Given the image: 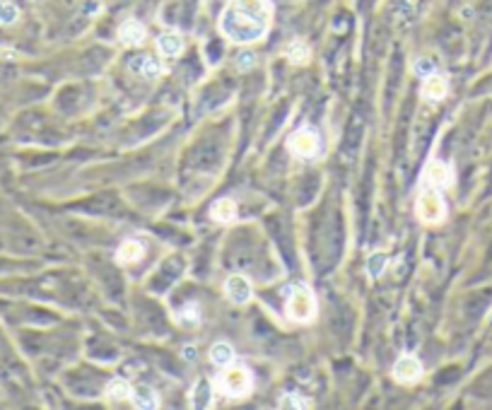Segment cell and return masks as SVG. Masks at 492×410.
<instances>
[{
	"label": "cell",
	"instance_id": "5b68a950",
	"mask_svg": "<svg viewBox=\"0 0 492 410\" xmlns=\"http://www.w3.org/2000/svg\"><path fill=\"white\" fill-rule=\"evenodd\" d=\"M287 148L294 157L312 160V157H317L321 150V138L314 133V130H294L287 140Z\"/></svg>",
	"mask_w": 492,
	"mask_h": 410
},
{
	"label": "cell",
	"instance_id": "5bb4252c",
	"mask_svg": "<svg viewBox=\"0 0 492 410\" xmlns=\"http://www.w3.org/2000/svg\"><path fill=\"white\" fill-rule=\"evenodd\" d=\"M145 249L140 242H135V239H128V242H123L121 246H118L116 251V261L118 263H133L138 261V258H143Z\"/></svg>",
	"mask_w": 492,
	"mask_h": 410
},
{
	"label": "cell",
	"instance_id": "2e32d148",
	"mask_svg": "<svg viewBox=\"0 0 492 410\" xmlns=\"http://www.w3.org/2000/svg\"><path fill=\"white\" fill-rule=\"evenodd\" d=\"M130 401H133L135 408H157L160 403H157V394L150 386H138L133 389V396H130Z\"/></svg>",
	"mask_w": 492,
	"mask_h": 410
},
{
	"label": "cell",
	"instance_id": "3957f363",
	"mask_svg": "<svg viewBox=\"0 0 492 410\" xmlns=\"http://www.w3.org/2000/svg\"><path fill=\"white\" fill-rule=\"evenodd\" d=\"M287 317L292 321H299V324L317 317V297H314L312 287L304 285V282L292 287V294H289L287 302Z\"/></svg>",
	"mask_w": 492,
	"mask_h": 410
},
{
	"label": "cell",
	"instance_id": "8fae6325",
	"mask_svg": "<svg viewBox=\"0 0 492 410\" xmlns=\"http://www.w3.org/2000/svg\"><path fill=\"white\" fill-rule=\"evenodd\" d=\"M118 39H121L125 46H138V43L145 41V27L138 20H125L118 29Z\"/></svg>",
	"mask_w": 492,
	"mask_h": 410
},
{
	"label": "cell",
	"instance_id": "ba28073f",
	"mask_svg": "<svg viewBox=\"0 0 492 410\" xmlns=\"http://www.w3.org/2000/svg\"><path fill=\"white\" fill-rule=\"evenodd\" d=\"M427 181H430L434 188L451 186L453 184V169L446 162L434 160V162L427 164Z\"/></svg>",
	"mask_w": 492,
	"mask_h": 410
},
{
	"label": "cell",
	"instance_id": "8992f818",
	"mask_svg": "<svg viewBox=\"0 0 492 410\" xmlns=\"http://www.w3.org/2000/svg\"><path fill=\"white\" fill-rule=\"evenodd\" d=\"M225 292L235 304H246L251 299V282L244 275H230L225 282Z\"/></svg>",
	"mask_w": 492,
	"mask_h": 410
},
{
	"label": "cell",
	"instance_id": "30bf717a",
	"mask_svg": "<svg viewBox=\"0 0 492 410\" xmlns=\"http://www.w3.org/2000/svg\"><path fill=\"white\" fill-rule=\"evenodd\" d=\"M157 48L167 58H176V56L184 51V39L176 31H164V34H160V39H157Z\"/></svg>",
	"mask_w": 492,
	"mask_h": 410
},
{
	"label": "cell",
	"instance_id": "52a82bcc",
	"mask_svg": "<svg viewBox=\"0 0 492 410\" xmlns=\"http://www.w3.org/2000/svg\"><path fill=\"white\" fill-rule=\"evenodd\" d=\"M446 94H449V82H446L444 75H439V73L427 75L425 85H422V97H425L427 102H441Z\"/></svg>",
	"mask_w": 492,
	"mask_h": 410
},
{
	"label": "cell",
	"instance_id": "7c38bea8",
	"mask_svg": "<svg viewBox=\"0 0 492 410\" xmlns=\"http://www.w3.org/2000/svg\"><path fill=\"white\" fill-rule=\"evenodd\" d=\"M210 217L215 220V222H222V225L232 222V220L237 217V203L232 198H220V200H215V203H212V207H210Z\"/></svg>",
	"mask_w": 492,
	"mask_h": 410
},
{
	"label": "cell",
	"instance_id": "277c9868",
	"mask_svg": "<svg viewBox=\"0 0 492 410\" xmlns=\"http://www.w3.org/2000/svg\"><path fill=\"white\" fill-rule=\"evenodd\" d=\"M415 210H418V217L427 225H437L446 217L444 198L439 195L437 188H425V191L420 193L418 207H415Z\"/></svg>",
	"mask_w": 492,
	"mask_h": 410
},
{
	"label": "cell",
	"instance_id": "7a4b0ae2",
	"mask_svg": "<svg viewBox=\"0 0 492 410\" xmlns=\"http://www.w3.org/2000/svg\"><path fill=\"white\" fill-rule=\"evenodd\" d=\"M217 389L222 391L225 396H232V399H242L251 391V371L239 367V364H227L222 367V371L217 374Z\"/></svg>",
	"mask_w": 492,
	"mask_h": 410
},
{
	"label": "cell",
	"instance_id": "4fadbf2b",
	"mask_svg": "<svg viewBox=\"0 0 492 410\" xmlns=\"http://www.w3.org/2000/svg\"><path fill=\"white\" fill-rule=\"evenodd\" d=\"M130 68L135 73H140L143 78H157L162 73V63L153 58V56H138V58L130 61Z\"/></svg>",
	"mask_w": 492,
	"mask_h": 410
},
{
	"label": "cell",
	"instance_id": "9c48e42d",
	"mask_svg": "<svg viewBox=\"0 0 492 410\" xmlns=\"http://www.w3.org/2000/svg\"><path fill=\"white\" fill-rule=\"evenodd\" d=\"M394 376L399 381H403V384H413V381H418L422 376V367H420V362L413 355H406V357H401L399 362H396Z\"/></svg>",
	"mask_w": 492,
	"mask_h": 410
},
{
	"label": "cell",
	"instance_id": "44dd1931",
	"mask_svg": "<svg viewBox=\"0 0 492 410\" xmlns=\"http://www.w3.org/2000/svg\"><path fill=\"white\" fill-rule=\"evenodd\" d=\"M17 20V8L10 3H0V22H15Z\"/></svg>",
	"mask_w": 492,
	"mask_h": 410
},
{
	"label": "cell",
	"instance_id": "ac0fdd59",
	"mask_svg": "<svg viewBox=\"0 0 492 410\" xmlns=\"http://www.w3.org/2000/svg\"><path fill=\"white\" fill-rule=\"evenodd\" d=\"M191 403H193V408L210 406V386H207V381L200 379L198 384H195L193 391H191Z\"/></svg>",
	"mask_w": 492,
	"mask_h": 410
},
{
	"label": "cell",
	"instance_id": "ffe728a7",
	"mask_svg": "<svg viewBox=\"0 0 492 410\" xmlns=\"http://www.w3.org/2000/svg\"><path fill=\"white\" fill-rule=\"evenodd\" d=\"M280 408H309V403L299 394H285L280 399Z\"/></svg>",
	"mask_w": 492,
	"mask_h": 410
},
{
	"label": "cell",
	"instance_id": "9a60e30c",
	"mask_svg": "<svg viewBox=\"0 0 492 410\" xmlns=\"http://www.w3.org/2000/svg\"><path fill=\"white\" fill-rule=\"evenodd\" d=\"M210 359L217 367H227V364L235 362V350H232L230 343H215L210 348Z\"/></svg>",
	"mask_w": 492,
	"mask_h": 410
},
{
	"label": "cell",
	"instance_id": "d6986e66",
	"mask_svg": "<svg viewBox=\"0 0 492 410\" xmlns=\"http://www.w3.org/2000/svg\"><path fill=\"white\" fill-rule=\"evenodd\" d=\"M287 58L292 63H297V66H302V63L309 61V48L302 41H294L292 46L287 48Z\"/></svg>",
	"mask_w": 492,
	"mask_h": 410
},
{
	"label": "cell",
	"instance_id": "6da1fadb",
	"mask_svg": "<svg viewBox=\"0 0 492 410\" xmlns=\"http://www.w3.org/2000/svg\"><path fill=\"white\" fill-rule=\"evenodd\" d=\"M273 20L268 0H230L220 17V31L235 43H254L261 39Z\"/></svg>",
	"mask_w": 492,
	"mask_h": 410
},
{
	"label": "cell",
	"instance_id": "e0dca14e",
	"mask_svg": "<svg viewBox=\"0 0 492 410\" xmlns=\"http://www.w3.org/2000/svg\"><path fill=\"white\" fill-rule=\"evenodd\" d=\"M106 396H109L111 401H128L130 396H133V389H130L128 381L113 379L109 386H106Z\"/></svg>",
	"mask_w": 492,
	"mask_h": 410
}]
</instances>
